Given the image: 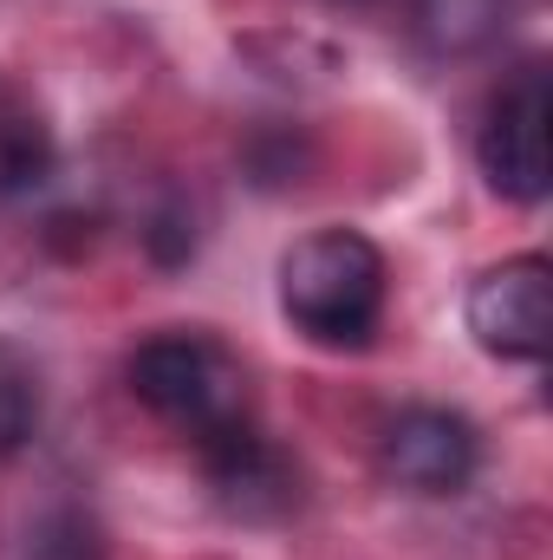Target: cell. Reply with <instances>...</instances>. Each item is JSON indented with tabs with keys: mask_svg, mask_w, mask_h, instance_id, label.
<instances>
[{
	"mask_svg": "<svg viewBox=\"0 0 553 560\" xmlns=\"http://www.w3.org/2000/svg\"><path fill=\"white\" fill-rule=\"evenodd\" d=\"M280 313L332 352L372 346L385 319V255L358 229H313L280 261Z\"/></svg>",
	"mask_w": 553,
	"mask_h": 560,
	"instance_id": "cell-1",
	"label": "cell"
},
{
	"mask_svg": "<svg viewBox=\"0 0 553 560\" xmlns=\"http://www.w3.org/2000/svg\"><path fill=\"white\" fill-rule=\"evenodd\" d=\"M150 418L183 430L196 450L248 423V372L215 332H156L125 365Z\"/></svg>",
	"mask_w": 553,
	"mask_h": 560,
	"instance_id": "cell-2",
	"label": "cell"
},
{
	"mask_svg": "<svg viewBox=\"0 0 553 560\" xmlns=\"http://www.w3.org/2000/svg\"><path fill=\"white\" fill-rule=\"evenodd\" d=\"M475 156H482V176L508 202H541L548 196V66L541 59H528L489 98Z\"/></svg>",
	"mask_w": 553,
	"mask_h": 560,
	"instance_id": "cell-3",
	"label": "cell"
},
{
	"mask_svg": "<svg viewBox=\"0 0 553 560\" xmlns=\"http://www.w3.org/2000/svg\"><path fill=\"white\" fill-rule=\"evenodd\" d=\"M469 332L495 359L541 365L553 346V268L548 255H515L495 261L469 287Z\"/></svg>",
	"mask_w": 553,
	"mask_h": 560,
	"instance_id": "cell-4",
	"label": "cell"
},
{
	"mask_svg": "<svg viewBox=\"0 0 553 560\" xmlns=\"http://www.w3.org/2000/svg\"><path fill=\"white\" fill-rule=\"evenodd\" d=\"M475 456H482L475 423L462 411H443V405H411L378 436L385 476L411 495H462L469 476H475Z\"/></svg>",
	"mask_w": 553,
	"mask_h": 560,
	"instance_id": "cell-5",
	"label": "cell"
},
{
	"mask_svg": "<svg viewBox=\"0 0 553 560\" xmlns=\"http://www.w3.org/2000/svg\"><path fill=\"white\" fill-rule=\"evenodd\" d=\"M202 463H209V489H215L235 515H286V509L299 502L293 463L280 456L255 423H242V430L202 443Z\"/></svg>",
	"mask_w": 553,
	"mask_h": 560,
	"instance_id": "cell-6",
	"label": "cell"
},
{
	"mask_svg": "<svg viewBox=\"0 0 553 560\" xmlns=\"http://www.w3.org/2000/svg\"><path fill=\"white\" fill-rule=\"evenodd\" d=\"M508 20H515V0H411L416 39L430 52H449V59L495 46L508 33Z\"/></svg>",
	"mask_w": 553,
	"mask_h": 560,
	"instance_id": "cell-7",
	"label": "cell"
},
{
	"mask_svg": "<svg viewBox=\"0 0 553 560\" xmlns=\"http://www.w3.org/2000/svg\"><path fill=\"white\" fill-rule=\"evenodd\" d=\"M46 170H52V131H46V118L20 92L0 85V202L20 196V189H33Z\"/></svg>",
	"mask_w": 553,
	"mask_h": 560,
	"instance_id": "cell-8",
	"label": "cell"
},
{
	"mask_svg": "<svg viewBox=\"0 0 553 560\" xmlns=\"http://www.w3.org/2000/svg\"><path fill=\"white\" fill-rule=\"evenodd\" d=\"M39 411H46V392H39V365L0 339V456L26 450L33 430H39Z\"/></svg>",
	"mask_w": 553,
	"mask_h": 560,
	"instance_id": "cell-9",
	"label": "cell"
},
{
	"mask_svg": "<svg viewBox=\"0 0 553 560\" xmlns=\"http://www.w3.org/2000/svg\"><path fill=\"white\" fill-rule=\"evenodd\" d=\"M26 560H105V541H98V528L85 522V515H46L39 528H33V548Z\"/></svg>",
	"mask_w": 553,
	"mask_h": 560,
	"instance_id": "cell-10",
	"label": "cell"
}]
</instances>
